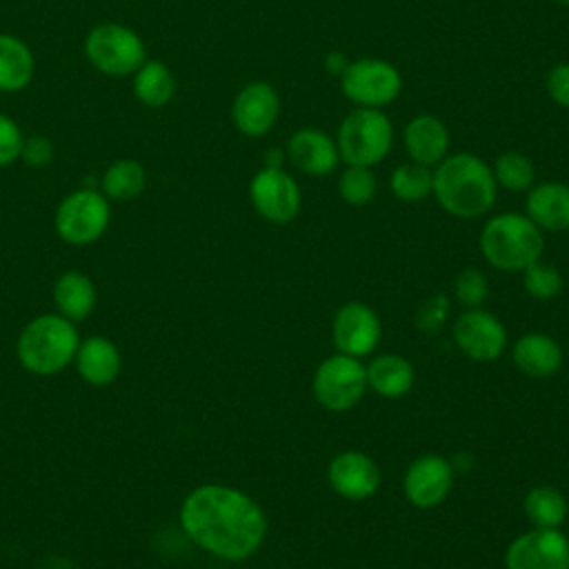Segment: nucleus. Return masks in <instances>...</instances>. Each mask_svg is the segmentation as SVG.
Returning <instances> with one entry per match:
<instances>
[{
  "label": "nucleus",
  "mask_w": 569,
  "mask_h": 569,
  "mask_svg": "<svg viewBox=\"0 0 569 569\" xmlns=\"http://www.w3.org/2000/svg\"><path fill=\"white\" fill-rule=\"evenodd\" d=\"M187 536L224 560H244L256 553L267 533L262 507L240 489L202 485L187 496L180 509Z\"/></svg>",
  "instance_id": "1"
},
{
  "label": "nucleus",
  "mask_w": 569,
  "mask_h": 569,
  "mask_svg": "<svg viewBox=\"0 0 569 569\" xmlns=\"http://www.w3.org/2000/svg\"><path fill=\"white\" fill-rule=\"evenodd\" d=\"M496 191L491 167L473 153H453L436 164L431 193L456 218L485 216L496 202Z\"/></svg>",
  "instance_id": "2"
},
{
  "label": "nucleus",
  "mask_w": 569,
  "mask_h": 569,
  "mask_svg": "<svg viewBox=\"0 0 569 569\" xmlns=\"http://www.w3.org/2000/svg\"><path fill=\"white\" fill-rule=\"evenodd\" d=\"M542 249V231L525 213H498L480 231V253L500 271H522L540 260Z\"/></svg>",
  "instance_id": "3"
},
{
  "label": "nucleus",
  "mask_w": 569,
  "mask_h": 569,
  "mask_svg": "<svg viewBox=\"0 0 569 569\" xmlns=\"http://www.w3.org/2000/svg\"><path fill=\"white\" fill-rule=\"evenodd\" d=\"M78 351V336L69 320L40 316L29 322L18 340V356L33 373H56Z\"/></svg>",
  "instance_id": "4"
},
{
  "label": "nucleus",
  "mask_w": 569,
  "mask_h": 569,
  "mask_svg": "<svg viewBox=\"0 0 569 569\" xmlns=\"http://www.w3.org/2000/svg\"><path fill=\"white\" fill-rule=\"evenodd\" d=\"M393 127L380 109L356 107L338 127V153L347 164L373 167L391 149Z\"/></svg>",
  "instance_id": "5"
},
{
  "label": "nucleus",
  "mask_w": 569,
  "mask_h": 569,
  "mask_svg": "<svg viewBox=\"0 0 569 569\" xmlns=\"http://www.w3.org/2000/svg\"><path fill=\"white\" fill-rule=\"evenodd\" d=\"M84 56L98 71L122 78L136 73L147 53L142 38L133 29L118 22H102L87 33Z\"/></svg>",
  "instance_id": "6"
},
{
  "label": "nucleus",
  "mask_w": 569,
  "mask_h": 569,
  "mask_svg": "<svg viewBox=\"0 0 569 569\" xmlns=\"http://www.w3.org/2000/svg\"><path fill=\"white\" fill-rule=\"evenodd\" d=\"M367 367L360 358L347 353H333L325 358L311 380L313 398L329 411H347L356 407L367 391Z\"/></svg>",
  "instance_id": "7"
},
{
  "label": "nucleus",
  "mask_w": 569,
  "mask_h": 569,
  "mask_svg": "<svg viewBox=\"0 0 569 569\" xmlns=\"http://www.w3.org/2000/svg\"><path fill=\"white\" fill-rule=\"evenodd\" d=\"M340 89L358 107H385L393 102L402 89L400 71L378 58H360L340 73Z\"/></svg>",
  "instance_id": "8"
},
{
  "label": "nucleus",
  "mask_w": 569,
  "mask_h": 569,
  "mask_svg": "<svg viewBox=\"0 0 569 569\" xmlns=\"http://www.w3.org/2000/svg\"><path fill=\"white\" fill-rule=\"evenodd\" d=\"M109 224L107 198L91 189L67 196L56 211V229L71 244H89L98 240Z\"/></svg>",
  "instance_id": "9"
},
{
  "label": "nucleus",
  "mask_w": 569,
  "mask_h": 569,
  "mask_svg": "<svg viewBox=\"0 0 569 569\" xmlns=\"http://www.w3.org/2000/svg\"><path fill=\"white\" fill-rule=\"evenodd\" d=\"M505 569H569V538L560 529L533 527L509 542Z\"/></svg>",
  "instance_id": "10"
},
{
  "label": "nucleus",
  "mask_w": 569,
  "mask_h": 569,
  "mask_svg": "<svg viewBox=\"0 0 569 569\" xmlns=\"http://www.w3.org/2000/svg\"><path fill=\"white\" fill-rule=\"evenodd\" d=\"M249 200L253 209L269 222L287 224L300 211L298 182L282 167H264L249 182Z\"/></svg>",
  "instance_id": "11"
},
{
  "label": "nucleus",
  "mask_w": 569,
  "mask_h": 569,
  "mask_svg": "<svg viewBox=\"0 0 569 569\" xmlns=\"http://www.w3.org/2000/svg\"><path fill=\"white\" fill-rule=\"evenodd\" d=\"M453 342L467 358L491 362L507 349V329L491 311L469 307L453 322Z\"/></svg>",
  "instance_id": "12"
},
{
  "label": "nucleus",
  "mask_w": 569,
  "mask_h": 569,
  "mask_svg": "<svg viewBox=\"0 0 569 569\" xmlns=\"http://www.w3.org/2000/svg\"><path fill=\"white\" fill-rule=\"evenodd\" d=\"M331 338L340 353L362 358L380 345L382 325L369 305L351 300L336 311Z\"/></svg>",
  "instance_id": "13"
},
{
  "label": "nucleus",
  "mask_w": 569,
  "mask_h": 569,
  "mask_svg": "<svg viewBox=\"0 0 569 569\" xmlns=\"http://www.w3.org/2000/svg\"><path fill=\"white\" fill-rule=\"evenodd\" d=\"M453 467L438 453L418 456L405 471V498L418 509H433L451 493Z\"/></svg>",
  "instance_id": "14"
},
{
  "label": "nucleus",
  "mask_w": 569,
  "mask_h": 569,
  "mask_svg": "<svg viewBox=\"0 0 569 569\" xmlns=\"http://www.w3.org/2000/svg\"><path fill=\"white\" fill-rule=\"evenodd\" d=\"M329 487L347 500L371 498L382 480L378 462L358 449L338 451L327 465Z\"/></svg>",
  "instance_id": "15"
},
{
  "label": "nucleus",
  "mask_w": 569,
  "mask_h": 569,
  "mask_svg": "<svg viewBox=\"0 0 569 569\" xmlns=\"http://www.w3.org/2000/svg\"><path fill=\"white\" fill-rule=\"evenodd\" d=\"M280 113V100L269 82L244 84L231 104V120L236 129L249 138L271 131Z\"/></svg>",
  "instance_id": "16"
},
{
  "label": "nucleus",
  "mask_w": 569,
  "mask_h": 569,
  "mask_svg": "<svg viewBox=\"0 0 569 569\" xmlns=\"http://www.w3.org/2000/svg\"><path fill=\"white\" fill-rule=\"evenodd\" d=\"M287 160L307 176H329L340 160L338 144L320 129H298L287 142Z\"/></svg>",
  "instance_id": "17"
},
{
  "label": "nucleus",
  "mask_w": 569,
  "mask_h": 569,
  "mask_svg": "<svg viewBox=\"0 0 569 569\" xmlns=\"http://www.w3.org/2000/svg\"><path fill=\"white\" fill-rule=\"evenodd\" d=\"M511 360L529 378H549L562 367V347L556 338L531 331L513 342Z\"/></svg>",
  "instance_id": "18"
},
{
  "label": "nucleus",
  "mask_w": 569,
  "mask_h": 569,
  "mask_svg": "<svg viewBox=\"0 0 569 569\" xmlns=\"http://www.w3.org/2000/svg\"><path fill=\"white\" fill-rule=\"evenodd\" d=\"M525 216L540 231H567L569 229V184L540 182L529 189L525 202Z\"/></svg>",
  "instance_id": "19"
},
{
  "label": "nucleus",
  "mask_w": 569,
  "mask_h": 569,
  "mask_svg": "<svg viewBox=\"0 0 569 569\" xmlns=\"http://www.w3.org/2000/svg\"><path fill=\"white\" fill-rule=\"evenodd\" d=\"M449 131L436 116H416L405 127V151L416 164L433 167L447 158Z\"/></svg>",
  "instance_id": "20"
},
{
  "label": "nucleus",
  "mask_w": 569,
  "mask_h": 569,
  "mask_svg": "<svg viewBox=\"0 0 569 569\" xmlns=\"http://www.w3.org/2000/svg\"><path fill=\"white\" fill-rule=\"evenodd\" d=\"M413 365L398 353H382L367 365V385L382 398H400L413 387Z\"/></svg>",
  "instance_id": "21"
},
{
  "label": "nucleus",
  "mask_w": 569,
  "mask_h": 569,
  "mask_svg": "<svg viewBox=\"0 0 569 569\" xmlns=\"http://www.w3.org/2000/svg\"><path fill=\"white\" fill-rule=\"evenodd\" d=\"M36 73L31 49L16 36L0 33V91L13 93L24 89Z\"/></svg>",
  "instance_id": "22"
},
{
  "label": "nucleus",
  "mask_w": 569,
  "mask_h": 569,
  "mask_svg": "<svg viewBox=\"0 0 569 569\" xmlns=\"http://www.w3.org/2000/svg\"><path fill=\"white\" fill-rule=\"evenodd\" d=\"M133 93L144 107H164L176 96V78L160 60H144L133 73Z\"/></svg>",
  "instance_id": "23"
},
{
  "label": "nucleus",
  "mask_w": 569,
  "mask_h": 569,
  "mask_svg": "<svg viewBox=\"0 0 569 569\" xmlns=\"http://www.w3.org/2000/svg\"><path fill=\"white\" fill-rule=\"evenodd\" d=\"M78 369L91 385H109L120 371V353L104 338H89L78 349Z\"/></svg>",
  "instance_id": "24"
},
{
  "label": "nucleus",
  "mask_w": 569,
  "mask_h": 569,
  "mask_svg": "<svg viewBox=\"0 0 569 569\" xmlns=\"http://www.w3.org/2000/svg\"><path fill=\"white\" fill-rule=\"evenodd\" d=\"M522 509L529 522L542 529H560L569 513L567 498L551 485L531 487L522 500Z\"/></svg>",
  "instance_id": "25"
},
{
  "label": "nucleus",
  "mask_w": 569,
  "mask_h": 569,
  "mask_svg": "<svg viewBox=\"0 0 569 569\" xmlns=\"http://www.w3.org/2000/svg\"><path fill=\"white\" fill-rule=\"evenodd\" d=\"M53 298L67 318L82 320L93 309L96 293H93V284L89 282L87 276H82L78 271H69L56 282Z\"/></svg>",
  "instance_id": "26"
},
{
  "label": "nucleus",
  "mask_w": 569,
  "mask_h": 569,
  "mask_svg": "<svg viewBox=\"0 0 569 569\" xmlns=\"http://www.w3.org/2000/svg\"><path fill=\"white\" fill-rule=\"evenodd\" d=\"M147 173L138 160H116L102 176V191L111 200H131L142 193Z\"/></svg>",
  "instance_id": "27"
},
{
  "label": "nucleus",
  "mask_w": 569,
  "mask_h": 569,
  "mask_svg": "<svg viewBox=\"0 0 569 569\" xmlns=\"http://www.w3.org/2000/svg\"><path fill=\"white\" fill-rule=\"evenodd\" d=\"M389 187L398 200H405V202L425 200L427 196H431V189H433V171L416 162L400 164L393 169L389 178Z\"/></svg>",
  "instance_id": "28"
},
{
  "label": "nucleus",
  "mask_w": 569,
  "mask_h": 569,
  "mask_svg": "<svg viewBox=\"0 0 569 569\" xmlns=\"http://www.w3.org/2000/svg\"><path fill=\"white\" fill-rule=\"evenodd\" d=\"M493 178L496 184L509 189V191H529L536 180V169L533 162L518 151H505L496 158L493 167Z\"/></svg>",
  "instance_id": "29"
},
{
  "label": "nucleus",
  "mask_w": 569,
  "mask_h": 569,
  "mask_svg": "<svg viewBox=\"0 0 569 569\" xmlns=\"http://www.w3.org/2000/svg\"><path fill=\"white\" fill-rule=\"evenodd\" d=\"M376 176L369 167L360 164H347V169L338 178V193L347 204L362 207L373 200L376 196Z\"/></svg>",
  "instance_id": "30"
},
{
  "label": "nucleus",
  "mask_w": 569,
  "mask_h": 569,
  "mask_svg": "<svg viewBox=\"0 0 569 569\" xmlns=\"http://www.w3.org/2000/svg\"><path fill=\"white\" fill-rule=\"evenodd\" d=\"M525 291L536 300H553L562 291V276L549 262H531L522 269Z\"/></svg>",
  "instance_id": "31"
},
{
  "label": "nucleus",
  "mask_w": 569,
  "mask_h": 569,
  "mask_svg": "<svg viewBox=\"0 0 569 569\" xmlns=\"http://www.w3.org/2000/svg\"><path fill=\"white\" fill-rule=\"evenodd\" d=\"M489 291V280L482 269L478 267H465L456 278H453V293L458 302H462L467 309L469 307H480L487 298Z\"/></svg>",
  "instance_id": "32"
},
{
  "label": "nucleus",
  "mask_w": 569,
  "mask_h": 569,
  "mask_svg": "<svg viewBox=\"0 0 569 569\" xmlns=\"http://www.w3.org/2000/svg\"><path fill=\"white\" fill-rule=\"evenodd\" d=\"M447 318H449V296L447 293H433L418 307L416 327L422 333H436L445 327Z\"/></svg>",
  "instance_id": "33"
},
{
  "label": "nucleus",
  "mask_w": 569,
  "mask_h": 569,
  "mask_svg": "<svg viewBox=\"0 0 569 569\" xmlns=\"http://www.w3.org/2000/svg\"><path fill=\"white\" fill-rule=\"evenodd\" d=\"M22 131L9 116L0 113V167L13 164L22 153Z\"/></svg>",
  "instance_id": "34"
},
{
  "label": "nucleus",
  "mask_w": 569,
  "mask_h": 569,
  "mask_svg": "<svg viewBox=\"0 0 569 569\" xmlns=\"http://www.w3.org/2000/svg\"><path fill=\"white\" fill-rule=\"evenodd\" d=\"M545 87L549 98L558 104L569 109V62H558L549 69L545 78Z\"/></svg>",
  "instance_id": "35"
},
{
  "label": "nucleus",
  "mask_w": 569,
  "mask_h": 569,
  "mask_svg": "<svg viewBox=\"0 0 569 569\" xmlns=\"http://www.w3.org/2000/svg\"><path fill=\"white\" fill-rule=\"evenodd\" d=\"M51 156H53V144H51L49 138H44V136H31V138H27L24 144H22V153H20V158H22L27 164H31V167H42V164H47V162L51 160Z\"/></svg>",
  "instance_id": "36"
},
{
  "label": "nucleus",
  "mask_w": 569,
  "mask_h": 569,
  "mask_svg": "<svg viewBox=\"0 0 569 569\" xmlns=\"http://www.w3.org/2000/svg\"><path fill=\"white\" fill-rule=\"evenodd\" d=\"M347 64H349V62L345 60L342 53H329V58H327V69L333 71V73H338V76L345 71Z\"/></svg>",
  "instance_id": "37"
},
{
  "label": "nucleus",
  "mask_w": 569,
  "mask_h": 569,
  "mask_svg": "<svg viewBox=\"0 0 569 569\" xmlns=\"http://www.w3.org/2000/svg\"><path fill=\"white\" fill-rule=\"evenodd\" d=\"M284 156H287V153L271 149V151L267 153V167H282V158H284Z\"/></svg>",
  "instance_id": "38"
},
{
  "label": "nucleus",
  "mask_w": 569,
  "mask_h": 569,
  "mask_svg": "<svg viewBox=\"0 0 569 569\" xmlns=\"http://www.w3.org/2000/svg\"><path fill=\"white\" fill-rule=\"evenodd\" d=\"M556 2H560V4H565V7H569V0H556Z\"/></svg>",
  "instance_id": "39"
}]
</instances>
